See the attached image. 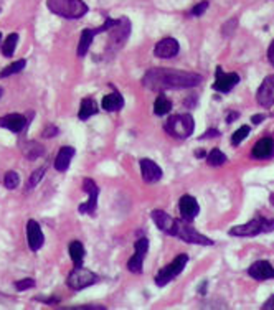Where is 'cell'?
<instances>
[{
    "label": "cell",
    "instance_id": "obj_27",
    "mask_svg": "<svg viewBox=\"0 0 274 310\" xmlns=\"http://www.w3.org/2000/svg\"><path fill=\"white\" fill-rule=\"evenodd\" d=\"M84 246L83 243H79V241H73L70 244V256L73 259V264L74 268H78V266H83V259H84Z\"/></svg>",
    "mask_w": 274,
    "mask_h": 310
},
{
    "label": "cell",
    "instance_id": "obj_22",
    "mask_svg": "<svg viewBox=\"0 0 274 310\" xmlns=\"http://www.w3.org/2000/svg\"><path fill=\"white\" fill-rule=\"evenodd\" d=\"M20 148H22L23 155L28 160H36L38 157H41L43 152H45V147H43L41 144H38V142H35V140H25V142H22Z\"/></svg>",
    "mask_w": 274,
    "mask_h": 310
},
{
    "label": "cell",
    "instance_id": "obj_47",
    "mask_svg": "<svg viewBox=\"0 0 274 310\" xmlns=\"http://www.w3.org/2000/svg\"><path fill=\"white\" fill-rule=\"evenodd\" d=\"M0 43H2V33H0Z\"/></svg>",
    "mask_w": 274,
    "mask_h": 310
},
{
    "label": "cell",
    "instance_id": "obj_6",
    "mask_svg": "<svg viewBox=\"0 0 274 310\" xmlns=\"http://www.w3.org/2000/svg\"><path fill=\"white\" fill-rule=\"evenodd\" d=\"M177 238L189 244H200V246H213L215 241L207 238L205 234L198 233L194 226L189 225V221H178V228H177Z\"/></svg>",
    "mask_w": 274,
    "mask_h": 310
},
{
    "label": "cell",
    "instance_id": "obj_33",
    "mask_svg": "<svg viewBox=\"0 0 274 310\" xmlns=\"http://www.w3.org/2000/svg\"><path fill=\"white\" fill-rule=\"evenodd\" d=\"M45 172H47V167H41V169H38V170H35L33 173H32V177L28 178V182H27V187H25V190H32V188H35L36 185L40 183V180L43 178V175H45Z\"/></svg>",
    "mask_w": 274,
    "mask_h": 310
},
{
    "label": "cell",
    "instance_id": "obj_26",
    "mask_svg": "<svg viewBox=\"0 0 274 310\" xmlns=\"http://www.w3.org/2000/svg\"><path fill=\"white\" fill-rule=\"evenodd\" d=\"M170 111H172L170 99L160 92V94L157 96V99H155V102H154V114L155 116H165V114H169Z\"/></svg>",
    "mask_w": 274,
    "mask_h": 310
},
{
    "label": "cell",
    "instance_id": "obj_16",
    "mask_svg": "<svg viewBox=\"0 0 274 310\" xmlns=\"http://www.w3.org/2000/svg\"><path fill=\"white\" fill-rule=\"evenodd\" d=\"M28 119L22 114H7L4 117H0V127L4 129H9L10 132H15V134H20L25 127H27Z\"/></svg>",
    "mask_w": 274,
    "mask_h": 310
},
{
    "label": "cell",
    "instance_id": "obj_10",
    "mask_svg": "<svg viewBox=\"0 0 274 310\" xmlns=\"http://www.w3.org/2000/svg\"><path fill=\"white\" fill-rule=\"evenodd\" d=\"M240 83L238 73H223L221 66H216V81L213 83V89L218 92H230Z\"/></svg>",
    "mask_w": 274,
    "mask_h": 310
},
{
    "label": "cell",
    "instance_id": "obj_18",
    "mask_svg": "<svg viewBox=\"0 0 274 310\" xmlns=\"http://www.w3.org/2000/svg\"><path fill=\"white\" fill-rule=\"evenodd\" d=\"M27 241L32 251H38L43 246V243H45V236L41 233V228L35 220H30L27 223Z\"/></svg>",
    "mask_w": 274,
    "mask_h": 310
},
{
    "label": "cell",
    "instance_id": "obj_44",
    "mask_svg": "<svg viewBox=\"0 0 274 310\" xmlns=\"http://www.w3.org/2000/svg\"><path fill=\"white\" fill-rule=\"evenodd\" d=\"M218 135H220V132H218V131H213V129H211V131H208L207 134H203V135H202V139H207V137H218Z\"/></svg>",
    "mask_w": 274,
    "mask_h": 310
},
{
    "label": "cell",
    "instance_id": "obj_30",
    "mask_svg": "<svg viewBox=\"0 0 274 310\" xmlns=\"http://www.w3.org/2000/svg\"><path fill=\"white\" fill-rule=\"evenodd\" d=\"M25 65H27V61H25L23 58L14 61V63H10L7 68H4V70L0 71V78H9V76H12V74L20 73L23 68H25Z\"/></svg>",
    "mask_w": 274,
    "mask_h": 310
},
{
    "label": "cell",
    "instance_id": "obj_29",
    "mask_svg": "<svg viewBox=\"0 0 274 310\" xmlns=\"http://www.w3.org/2000/svg\"><path fill=\"white\" fill-rule=\"evenodd\" d=\"M226 162V155L223 153L220 148H213L207 153V164L210 167H220Z\"/></svg>",
    "mask_w": 274,
    "mask_h": 310
},
{
    "label": "cell",
    "instance_id": "obj_43",
    "mask_svg": "<svg viewBox=\"0 0 274 310\" xmlns=\"http://www.w3.org/2000/svg\"><path fill=\"white\" fill-rule=\"evenodd\" d=\"M266 119V114H258V116H253L251 117V122L253 124H259V122H263Z\"/></svg>",
    "mask_w": 274,
    "mask_h": 310
},
{
    "label": "cell",
    "instance_id": "obj_17",
    "mask_svg": "<svg viewBox=\"0 0 274 310\" xmlns=\"http://www.w3.org/2000/svg\"><path fill=\"white\" fill-rule=\"evenodd\" d=\"M180 45L175 38H164L160 40L154 48V55L157 58H173L178 55Z\"/></svg>",
    "mask_w": 274,
    "mask_h": 310
},
{
    "label": "cell",
    "instance_id": "obj_37",
    "mask_svg": "<svg viewBox=\"0 0 274 310\" xmlns=\"http://www.w3.org/2000/svg\"><path fill=\"white\" fill-rule=\"evenodd\" d=\"M58 134V127L57 126H52V124H50V126H47V129L45 131H43V137L45 139H50V137H55V135Z\"/></svg>",
    "mask_w": 274,
    "mask_h": 310
},
{
    "label": "cell",
    "instance_id": "obj_19",
    "mask_svg": "<svg viewBox=\"0 0 274 310\" xmlns=\"http://www.w3.org/2000/svg\"><path fill=\"white\" fill-rule=\"evenodd\" d=\"M248 274L256 281H267V279H274V268L267 261H256L250 266Z\"/></svg>",
    "mask_w": 274,
    "mask_h": 310
},
{
    "label": "cell",
    "instance_id": "obj_35",
    "mask_svg": "<svg viewBox=\"0 0 274 310\" xmlns=\"http://www.w3.org/2000/svg\"><path fill=\"white\" fill-rule=\"evenodd\" d=\"M35 287V281L33 279H22V281H17L15 282V289L18 292H23V290H28Z\"/></svg>",
    "mask_w": 274,
    "mask_h": 310
},
{
    "label": "cell",
    "instance_id": "obj_23",
    "mask_svg": "<svg viewBox=\"0 0 274 310\" xmlns=\"http://www.w3.org/2000/svg\"><path fill=\"white\" fill-rule=\"evenodd\" d=\"M101 106L104 111H108V113H114V111H119L124 106V99L119 92H113V94H108L103 97Z\"/></svg>",
    "mask_w": 274,
    "mask_h": 310
},
{
    "label": "cell",
    "instance_id": "obj_28",
    "mask_svg": "<svg viewBox=\"0 0 274 310\" xmlns=\"http://www.w3.org/2000/svg\"><path fill=\"white\" fill-rule=\"evenodd\" d=\"M17 43H18V35L17 33H10L7 38L4 40V43H0V49H2L4 57L10 58L12 55L15 53V48H17Z\"/></svg>",
    "mask_w": 274,
    "mask_h": 310
},
{
    "label": "cell",
    "instance_id": "obj_12",
    "mask_svg": "<svg viewBox=\"0 0 274 310\" xmlns=\"http://www.w3.org/2000/svg\"><path fill=\"white\" fill-rule=\"evenodd\" d=\"M134 247H135V254L129 259L127 269L130 272H135V274H139V272H142V263H144V256L149 251V241H147V238L137 239Z\"/></svg>",
    "mask_w": 274,
    "mask_h": 310
},
{
    "label": "cell",
    "instance_id": "obj_24",
    "mask_svg": "<svg viewBox=\"0 0 274 310\" xmlns=\"http://www.w3.org/2000/svg\"><path fill=\"white\" fill-rule=\"evenodd\" d=\"M93 40H95V32H93L91 28H86L81 32L79 35V41H78V51L76 55L81 58V57H84L86 53H88V49L91 46V43Z\"/></svg>",
    "mask_w": 274,
    "mask_h": 310
},
{
    "label": "cell",
    "instance_id": "obj_4",
    "mask_svg": "<svg viewBox=\"0 0 274 310\" xmlns=\"http://www.w3.org/2000/svg\"><path fill=\"white\" fill-rule=\"evenodd\" d=\"M165 132L175 139H187L194 134L195 121L190 114H175L170 116L164 124Z\"/></svg>",
    "mask_w": 274,
    "mask_h": 310
},
{
    "label": "cell",
    "instance_id": "obj_40",
    "mask_svg": "<svg viewBox=\"0 0 274 310\" xmlns=\"http://www.w3.org/2000/svg\"><path fill=\"white\" fill-rule=\"evenodd\" d=\"M240 117V113H236V111H230L228 116H226V122L228 124H232L233 121H236Z\"/></svg>",
    "mask_w": 274,
    "mask_h": 310
},
{
    "label": "cell",
    "instance_id": "obj_7",
    "mask_svg": "<svg viewBox=\"0 0 274 310\" xmlns=\"http://www.w3.org/2000/svg\"><path fill=\"white\" fill-rule=\"evenodd\" d=\"M98 282V276L95 274V272H91L88 269L81 268V266H78V268H74L70 276H68L66 279V284L68 287H71L73 290H81V289H86L93 286V284Z\"/></svg>",
    "mask_w": 274,
    "mask_h": 310
},
{
    "label": "cell",
    "instance_id": "obj_1",
    "mask_svg": "<svg viewBox=\"0 0 274 310\" xmlns=\"http://www.w3.org/2000/svg\"><path fill=\"white\" fill-rule=\"evenodd\" d=\"M203 81V78L197 73H187L170 68H154L146 73L142 84L151 91H165V89H187L195 88Z\"/></svg>",
    "mask_w": 274,
    "mask_h": 310
},
{
    "label": "cell",
    "instance_id": "obj_25",
    "mask_svg": "<svg viewBox=\"0 0 274 310\" xmlns=\"http://www.w3.org/2000/svg\"><path fill=\"white\" fill-rule=\"evenodd\" d=\"M98 113V106L95 102V99L91 97H86L81 101L79 104V111H78V117L81 121H88L91 116H95Z\"/></svg>",
    "mask_w": 274,
    "mask_h": 310
},
{
    "label": "cell",
    "instance_id": "obj_2",
    "mask_svg": "<svg viewBox=\"0 0 274 310\" xmlns=\"http://www.w3.org/2000/svg\"><path fill=\"white\" fill-rule=\"evenodd\" d=\"M47 7L55 15L76 20L88 14V5L83 0H47Z\"/></svg>",
    "mask_w": 274,
    "mask_h": 310
},
{
    "label": "cell",
    "instance_id": "obj_41",
    "mask_svg": "<svg viewBox=\"0 0 274 310\" xmlns=\"http://www.w3.org/2000/svg\"><path fill=\"white\" fill-rule=\"evenodd\" d=\"M263 308L264 310H274V295H271L269 299L263 303Z\"/></svg>",
    "mask_w": 274,
    "mask_h": 310
},
{
    "label": "cell",
    "instance_id": "obj_3",
    "mask_svg": "<svg viewBox=\"0 0 274 310\" xmlns=\"http://www.w3.org/2000/svg\"><path fill=\"white\" fill-rule=\"evenodd\" d=\"M271 231H274V218L256 216V218L245 223V225L233 226L230 229V234H232V236L248 238V236H258V234H264V233H271Z\"/></svg>",
    "mask_w": 274,
    "mask_h": 310
},
{
    "label": "cell",
    "instance_id": "obj_21",
    "mask_svg": "<svg viewBox=\"0 0 274 310\" xmlns=\"http://www.w3.org/2000/svg\"><path fill=\"white\" fill-rule=\"evenodd\" d=\"M74 157V148L73 147H61L60 152L57 155V159H55V169L58 172H65L68 170V167L71 164V159Z\"/></svg>",
    "mask_w": 274,
    "mask_h": 310
},
{
    "label": "cell",
    "instance_id": "obj_42",
    "mask_svg": "<svg viewBox=\"0 0 274 310\" xmlns=\"http://www.w3.org/2000/svg\"><path fill=\"white\" fill-rule=\"evenodd\" d=\"M35 300H40V302H48V303H53V302H58L57 297H35Z\"/></svg>",
    "mask_w": 274,
    "mask_h": 310
},
{
    "label": "cell",
    "instance_id": "obj_38",
    "mask_svg": "<svg viewBox=\"0 0 274 310\" xmlns=\"http://www.w3.org/2000/svg\"><path fill=\"white\" fill-rule=\"evenodd\" d=\"M195 99H197V96H195V94H192L189 99L185 97L184 106H185V108H195V104H197V102H195Z\"/></svg>",
    "mask_w": 274,
    "mask_h": 310
},
{
    "label": "cell",
    "instance_id": "obj_48",
    "mask_svg": "<svg viewBox=\"0 0 274 310\" xmlns=\"http://www.w3.org/2000/svg\"><path fill=\"white\" fill-rule=\"evenodd\" d=\"M0 96H2V89H0Z\"/></svg>",
    "mask_w": 274,
    "mask_h": 310
},
{
    "label": "cell",
    "instance_id": "obj_31",
    "mask_svg": "<svg viewBox=\"0 0 274 310\" xmlns=\"http://www.w3.org/2000/svg\"><path fill=\"white\" fill-rule=\"evenodd\" d=\"M250 132H251V127L250 126H241L238 131H236L233 135H232V144L236 147V145H240L243 140H245L248 135H250Z\"/></svg>",
    "mask_w": 274,
    "mask_h": 310
},
{
    "label": "cell",
    "instance_id": "obj_45",
    "mask_svg": "<svg viewBox=\"0 0 274 310\" xmlns=\"http://www.w3.org/2000/svg\"><path fill=\"white\" fill-rule=\"evenodd\" d=\"M195 157L197 159H205V157H207V152H205L203 148H197V150H195Z\"/></svg>",
    "mask_w": 274,
    "mask_h": 310
},
{
    "label": "cell",
    "instance_id": "obj_5",
    "mask_svg": "<svg viewBox=\"0 0 274 310\" xmlns=\"http://www.w3.org/2000/svg\"><path fill=\"white\" fill-rule=\"evenodd\" d=\"M187 263H189V256H187V254H178L169 266H165V268H162L157 272V276H155V284H157L159 287L167 286V284L173 281V279L185 269Z\"/></svg>",
    "mask_w": 274,
    "mask_h": 310
},
{
    "label": "cell",
    "instance_id": "obj_15",
    "mask_svg": "<svg viewBox=\"0 0 274 310\" xmlns=\"http://www.w3.org/2000/svg\"><path fill=\"white\" fill-rule=\"evenodd\" d=\"M141 173H142V178H144L146 183H155L159 182L164 175L162 169L154 162L151 159H142L141 160Z\"/></svg>",
    "mask_w": 274,
    "mask_h": 310
},
{
    "label": "cell",
    "instance_id": "obj_32",
    "mask_svg": "<svg viewBox=\"0 0 274 310\" xmlns=\"http://www.w3.org/2000/svg\"><path fill=\"white\" fill-rule=\"evenodd\" d=\"M18 183H20V177H18V173L14 172V170H10L5 173V177H4V185H5V188H9V190H14L18 187Z\"/></svg>",
    "mask_w": 274,
    "mask_h": 310
},
{
    "label": "cell",
    "instance_id": "obj_14",
    "mask_svg": "<svg viewBox=\"0 0 274 310\" xmlns=\"http://www.w3.org/2000/svg\"><path fill=\"white\" fill-rule=\"evenodd\" d=\"M178 210L180 215H182L184 221H192L194 218H197V215L200 213V206L194 196L190 195H184L178 201Z\"/></svg>",
    "mask_w": 274,
    "mask_h": 310
},
{
    "label": "cell",
    "instance_id": "obj_20",
    "mask_svg": "<svg viewBox=\"0 0 274 310\" xmlns=\"http://www.w3.org/2000/svg\"><path fill=\"white\" fill-rule=\"evenodd\" d=\"M274 153V139L272 137H263L259 139L254 147L251 148V157L256 160H263L271 157Z\"/></svg>",
    "mask_w": 274,
    "mask_h": 310
},
{
    "label": "cell",
    "instance_id": "obj_13",
    "mask_svg": "<svg viewBox=\"0 0 274 310\" xmlns=\"http://www.w3.org/2000/svg\"><path fill=\"white\" fill-rule=\"evenodd\" d=\"M256 101L263 108H271L274 104V74L263 79L256 92Z\"/></svg>",
    "mask_w": 274,
    "mask_h": 310
},
{
    "label": "cell",
    "instance_id": "obj_36",
    "mask_svg": "<svg viewBox=\"0 0 274 310\" xmlns=\"http://www.w3.org/2000/svg\"><path fill=\"white\" fill-rule=\"evenodd\" d=\"M207 9H208V2L205 0V2L197 4L195 7L192 9V15H194V17H200V15L205 14V12H207Z\"/></svg>",
    "mask_w": 274,
    "mask_h": 310
},
{
    "label": "cell",
    "instance_id": "obj_11",
    "mask_svg": "<svg viewBox=\"0 0 274 310\" xmlns=\"http://www.w3.org/2000/svg\"><path fill=\"white\" fill-rule=\"evenodd\" d=\"M152 221L155 223L160 231H164L170 236H175L177 234V228H178V220L172 218L170 215H167L162 210H154L152 212Z\"/></svg>",
    "mask_w": 274,
    "mask_h": 310
},
{
    "label": "cell",
    "instance_id": "obj_34",
    "mask_svg": "<svg viewBox=\"0 0 274 310\" xmlns=\"http://www.w3.org/2000/svg\"><path fill=\"white\" fill-rule=\"evenodd\" d=\"M236 27H238V20L236 18H232V20H228L225 25H223V36H232L235 33Z\"/></svg>",
    "mask_w": 274,
    "mask_h": 310
},
{
    "label": "cell",
    "instance_id": "obj_46",
    "mask_svg": "<svg viewBox=\"0 0 274 310\" xmlns=\"http://www.w3.org/2000/svg\"><path fill=\"white\" fill-rule=\"evenodd\" d=\"M269 201H271V204L274 206V193H271V196H269Z\"/></svg>",
    "mask_w": 274,
    "mask_h": 310
},
{
    "label": "cell",
    "instance_id": "obj_9",
    "mask_svg": "<svg viewBox=\"0 0 274 310\" xmlns=\"http://www.w3.org/2000/svg\"><path fill=\"white\" fill-rule=\"evenodd\" d=\"M83 190L88 193V201L81 203L78 212L81 215L88 213V215H95L96 212V206H98V195H99V188L98 185L95 183V180L91 178H84L83 180Z\"/></svg>",
    "mask_w": 274,
    "mask_h": 310
},
{
    "label": "cell",
    "instance_id": "obj_39",
    "mask_svg": "<svg viewBox=\"0 0 274 310\" xmlns=\"http://www.w3.org/2000/svg\"><path fill=\"white\" fill-rule=\"evenodd\" d=\"M267 60H269V63L274 66V40L271 41L269 48H267Z\"/></svg>",
    "mask_w": 274,
    "mask_h": 310
},
{
    "label": "cell",
    "instance_id": "obj_8",
    "mask_svg": "<svg viewBox=\"0 0 274 310\" xmlns=\"http://www.w3.org/2000/svg\"><path fill=\"white\" fill-rule=\"evenodd\" d=\"M109 40H111V45L114 48H121L124 43H126L127 36L130 33V22L127 18H117L116 23L111 27L109 30Z\"/></svg>",
    "mask_w": 274,
    "mask_h": 310
}]
</instances>
